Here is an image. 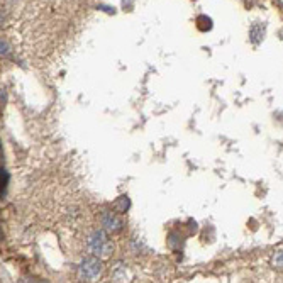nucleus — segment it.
Segmentation results:
<instances>
[{
	"instance_id": "nucleus-1",
	"label": "nucleus",
	"mask_w": 283,
	"mask_h": 283,
	"mask_svg": "<svg viewBox=\"0 0 283 283\" xmlns=\"http://www.w3.org/2000/svg\"><path fill=\"white\" fill-rule=\"evenodd\" d=\"M88 249H90L95 256L102 258V260L111 256L114 253V243L109 239L107 231L99 229L92 232L90 238H88Z\"/></svg>"
},
{
	"instance_id": "nucleus-2",
	"label": "nucleus",
	"mask_w": 283,
	"mask_h": 283,
	"mask_svg": "<svg viewBox=\"0 0 283 283\" xmlns=\"http://www.w3.org/2000/svg\"><path fill=\"white\" fill-rule=\"evenodd\" d=\"M102 258L99 256H90L87 258V260L82 261V265H80L78 268V277L80 280H85V282H94L95 278L100 277V273H102Z\"/></svg>"
},
{
	"instance_id": "nucleus-3",
	"label": "nucleus",
	"mask_w": 283,
	"mask_h": 283,
	"mask_svg": "<svg viewBox=\"0 0 283 283\" xmlns=\"http://www.w3.org/2000/svg\"><path fill=\"white\" fill-rule=\"evenodd\" d=\"M119 215L121 214H117L116 210H105L100 215V224H102V227L109 234H117V232L124 229V222H122Z\"/></svg>"
},
{
	"instance_id": "nucleus-4",
	"label": "nucleus",
	"mask_w": 283,
	"mask_h": 283,
	"mask_svg": "<svg viewBox=\"0 0 283 283\" xmlns=\"http://www.w3.org/2000/svg\"><path fill=\"white\" fill-rule=\"evenodd\" d=\"M131 207V202L128 197H119L116 202L112 204V210H116L117 214H126Z\"/></svg>"
},
{
	"instance_id": "nucleus-5",
	"label": "nucleus",
	"mask_w": 283,
	"mask_h": 283,
	"mask_svg": "<svg viewBox=\"0 0 283 283\" xmlns=\"http://www.w3.org/2000/svg\"><path fill=\"white\" fill-rule=\"evenodd\" d=\"M195 26H197L198 31L207 32V31H210V29H212V19L207 17V15H198Z\"/></svg>"
},
{
	"instance_id": "nucleus-6",
	"label": "nucleus",
	"mask_w": 283,
	"mask_h": 283,
	"mask_svg": "<svg viewBox=\"0 0 283 283\" xmlns=\"http://www.w3.org/2000/svg\"><path fill=\"white\" fill-rule=\"evenodd\" d=\"M272 266L277 272H283V249H278L272 258Z\"/></svg>"
},
{
	"instance_id": "nucleus-7",
	"label": "nucleus",
	"mask_w": 283,
	"mask_h": 283,
	"mask_svg": "<svg viewBox=\"0 0 283 283\" xmlns=\"http://www.w3.org/2000/svg\"><path fill=\"white\" fill-rule=\"evenodd\" d=\"M7 181H9V175H7V171H5V170H2V197H3V193H5Z\"/></svg>"
}]
</instances>
